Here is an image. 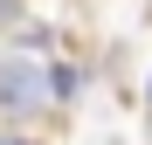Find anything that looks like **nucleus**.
Returning <instances> with one entry per match:
<instances>
[{
	"mask_svg": "<svg viewBox=\"0 0 152 145\" xmlns=\"http://www.w3.org/2000/svg\"><path fill=\"white\" fill-rule=\"evenodd\" d=\"M48 104H56V76H48L42 62H21V55H7L0 62V111L7 117H42Z\"/></svg>",
	"mask_w": 152,
	"mask_h": 145,
	"instance_id": "obj_1",
	"label": "nucleus"
},
{
	"mask_svg": "<svg viewBox=\"0 0 152 145\" xmlns=\"http://www.w3.org/2000/svg\"><path fill=\"white\" fill-rule=\"evenodd\" d=\"M0 145H35V138H21V131H0Z\"/></svg>",
	"mask_w": 152,
	"mask_h": 145,
	"instance_id": "obj_2",
	"label": "nucleus"
}]
</instances>
